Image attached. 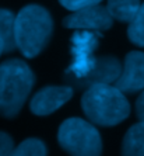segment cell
<instances>
[{"label":"cell","instance_id":"7a4b0ae2","mask_svg":"<svg viewBox=\"0 0 144 156\" xmlns=\"http://www.w3.org/2000/svg\"><path fill=\"white\" fill-rule=\"evenodd\" d=\"M34 73L21 59H7L0 63V117L14 118L32 90Z\"/></svg>","mask_w":144,"mask_h":156},{"label":"cell","instance_id":"4fadbf2b","mask_svg":"<svg viewBox=\"0 0 144 156\" xmlns=\"http://www.w3.org/2000/svg\"><path fill=\"white\" fill-rule=\"evenodd\" d=\"M8 156H46V146L39 139L29 138L13 148Z\"/></svg>","mask_w":144,"mask_h":156},{"label":"cell","instance_id":"6da1fadb","mask_svg":"<svg viewBox=\"0 0 144 156\" xmlns=\"http://www.w3.org/2000/svg\"><path fill=\"white\" fill-rule=\"evenodd\" d=\"M81 107L87 118L101 127L118 125L130 114V104L125 93L115 84H94L85 89Z\"/></svg>","mask_w":144,"mask_h":156},{"label":"cell","instance_id":"ba28073f","mask_svg":"<svg viewBox=\"0 0 144 156\" xmlns=\"http://www.w3.org/2000/svg\"><path fill=\"white\" fill-rule=\"evenodd\" d=\"M73 96L72 86H48L36 91L31 98L29 108L35 115L45 117L55 113Z\"/></svg>","mask_w":144,"mask_h":156},{"label":"cell","instance_id":"3957f363","mask_svg":"<svg viewBox=\"0 0 144 156\" xmlns=\"http://www.w3.org/2000/svg\"><path fill=\"white\" fill-rule=\"evenodd\" d=\"M53 31V20L46 9L28 4L15 16V47L24 56L34 58L46 47Z\"/></svg>","mask_w":144,"mask_h":156},{"label":"cell","instance_id":"52a82bcc","mask_svg":"<svg viewBox=\"0 0 144 156\" xmlns=\"http://www.w3.org/2000/svg\"><path fill=\"white\" fill-rule=\"evenodd\" d=\"M113 18L109 14L106 7L101 4H95L90 7L74 11L63 20V26L66 28L88 30V31H105L112 27Z\"/></svg>","mask_w":144,"mask_h":156},{"label":"cell","instance_id":"ac0fdd59","mask_svg":"<svg viewBox=\"0 0 144 156\" xmlns=\"http://www.w3.org/2000/svg\"><path fill=\"white\" fill-rule=\"evenodd\" d=\"M4 52H6V44H4L3 38L0 35V56H2V54H4Z\"/></svg>","mask_w":144,"mask_h":156},{"label":"cell","instance_id":"2e32d148","mask_svg":"<svg viewBox=\"0 0 144 156\" xmlns=\"http://www.w3.org/2000/svg\"><path fill=\"white\" fill-rule=\"evenodd\" d=\"M13 139L8 134L0 131V156H8L13 151Z\"/></svg>","mask_w":144,"mask_h":156},{"label":"cell","instance_id":"30bf717a","mask_svg":"<svg viewBox=\"0 0 144 156\" xmlns=\"http://www.w3.org/2000/svg\"><path fill=\"white\" fill-rule=\"evenodd\" d=\"M122 156H144V121L134 124L122 142Z\"/></svg>","mask_w":144,"mask_h":156},{"label":"cell","instance_id":"9a60e30c","mask_svg":"<svg viewBox=\"0 0 144 156\" xmlns=\"http://www.w3.org/2000/svg\"><path fill=\"white\" fill-rule=\"evenodd\" d=\"M60 4L67 10L72 11H77L81 10V9L90 7V6H95V4H99L102 0H59Z\"/></svg>","mask_w":144,"mask_h":156},{"label":"cell","instance_id":"9c48e42d","mask_svg":"<svg viewBox=\"0 0 144 156\" xmlns=\"http://www.w3.org/2000/svg\"><path fill=\"white\" fill-rule=\"evenodd\" d=\"M115 86L123 93H137L144 90V52L132 51L126 55L122 73Z\"/></svg>","mask_w":144,"mask_h":156},{"label":"cell","instance_id":"8992f818","mask_svg":"<svg viewBox=\"0 0 144 156\" xmlns=\"http://www.w3.org/2000/svg\"><path fill=\"white\" fill-rule=\"evenodd\" d=\"M122 73V63L115 56L95 58L90 70L81 77H65L73 89L85 90L94 84H115Z\"/></svg>","mask_w":144,"mask_h":156},{"label":"cell","instance_id":"277c9868","mask_svg":"<svg viewBox=\"0 0 144 156\" xmlns=\"http://www.w3.org/2000/svg\"><path fill=\"white\" fill-rule=\"evenodd\" d=\"M59 145L70 156H101L102 139L92 122L83 118H69L58 131Z\"/></svg>","mask_w":144,"mask_h":156},{"label":"cell","instance_id":"5bb4252c","mask_svg":"<svg viewBox=\"0 0 144 156\" xmlns=\"http://www.w3.org/2000/svg\"><path fill=\"white\" fill-rule=\"evenodd\" d=\"M127 37L134 45L144 48V3H141L137 14L129 23Z\"/></svg>","mask_w":144,"mask_h":156},{"label":"cell","instance_id":"8fae6325","mask_svg":"<svg viewBox=\"0 0 144 156\" xmlns=\"http://www.w3.org/2000/svg\"><path fill=\"white\" fill-rule=\"evenodd\" d=\"M140 6V0H108L106 9L113 20L130 23L137 14Z\"/></svg>","mask_w":144,"mask_h":156},{"label":"cell","instance_id":"7c38bea8","mask_svg":"<svg viewBox=\"0 0 144 156\" xmlns=\"http://www.w3.org/2000/svg\"><path fill=\"white\" fill-rule=\"evenodd\" d=\"M15 16L6 9H0V35L6 44V52L15 49V37H14Z\"/></svg>","mask_w":144,"mask_h":156},{"label":"cell","instance_id":"e0dca14e","mask_svg":"<svg viewBox=\"0 0 144 156\" xmlns=\"http://www.w3.org/2000/svg\"><path fill=\"white\" fill-rule=\"evenodd\" d=\"M136 114L140 121H144V90L141 91V94L139 96L136 101Z\"/></svg>","mask_w":144,"mask_h":156},{"label":"cell","instance_id":"5b68a950","mask_svg":"<svg viewBox=\"0 0 144 156\" xmlns=\"http://www.w3.org/2000/svg\"><path fill=\"white\" fill-rule=\"evenodd\" d=\"M99 34L97 31L80 30L72 38V65L66 69L65 77H81L92 66L94 51L98 47Z\"/></svg>","mask_w":144,"mask_h":156}]
</instances>
